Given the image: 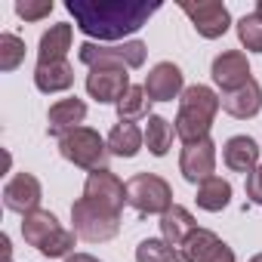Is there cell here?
Returning <instances> with one entry per match:
<instances>
[{
	"mask_svg": "<svg viewBox=\"0 0 262 262\" xmlns=\"http://www.w3.org/2000/svg\"><path fill=\"white\" fill-rule=\"evenodd\" d=\"M219 108H222V99L210 86H204V83L185 86V93L179 99V114H176V136L185 145L207 139Z\"/></svg>",
	"mask_w": 262,
	"mask_h": 262,
	"instance_id": "cell-2",
	"label": "cell"
},
{
	"mask_svg": "<svg viewBox=\"0 0 262 262\" xmlns=\"http://www.w3.org/2000/svg\"><path fill=\"white\" fill-rule=\"evenodd\" d=\"M182 13L191 19L194 31L207 40H216L228 31L231 25V16H228V7L219 4V0H198V4H179Z\"/></svg>",
	"mask_w": 262,
	"mask_h": 262,
	"instance_id": "cell-7",
	"label": "cell"
},
{
	"mask_svg": "<svg viewBox=\"0 0 262 262\" xmlns=\"http://www.w3.org/2000/svg\"><path fill=\"white\" fill-rule=\"evenodd\" d=\"M256 13H259V16H262V0H256Z\"/></svg>",
	"mask_w": 262,
	"mask_h": 262,
	"instance_id": "cell-32",
	"label": "cell"
},
{
	"mask_svg": "<svg viewBox=\"0 0 262 262\" xmlns=\"http://www.w3.org/2000/svg\"><path fill=\"white\" fill-rule=\"evenodd\" d=\"M59 151H62L65 161H71L74 167L90 170V173L108 170V158H111L108 142L90 126H77V129H71V133H65L59 139Z\"/></svg>",
	"mask_w": 262,
	"mask_h": 262,
	"instance_id": "cell-3",
	"label": "cell"
},
{
	"mask_svg": "<svg viewBox=\"0 0 262 262\" xmlns=\"http://www.w3.org/2000/svg\"><path fill=\"white\" fill-rule=\"evenodd\" d=\"M145 93L151 102H173L185 93V74L173 62H158L145 77Z\"/></svg>",
	"mask_w": 262,
	"mask_h": 262,
	"instance_id": "cell-12",
	"label": "cell"
},
{
	"mask_svg": "<svg viewBox=\"0 0 262 262\" xmlns=\"http://www.w3.org/2000/svg\"><path fill=\"white\" fill-rule=\"evenodd\" d=\"M136 262H191V259L164 237H145L136 247Z\"/></svg>",
	"mask_w": 262,
	"mask_h": 262,
	"instance_id": "cell-25",
	"label": "cell"
},
{
	"mask_svg": "<svg viewBox=\"0 0 262 262\" xmlns=\"http://www.w3.org/2000/svg\"><path fill=\"white\" fill-rule=\"evenodd\" d=\"M194 228H198L194 216H191L185 207H179V204H173V207L161 216V234H164V241L173 244V247H182Z\"/></svg>",
	"mask_w": 262,
	"mask_h": 262,
	"instance_id": "cell-21",
	"label": "cell"
},
{
	"mask_svg": "<svg viewBox=\"0 0 262 262\" xmlns=\"http://www.w3.org/2000/svg\"><path fill=\"white\" fill-rule=\"evenodd\" d=\"M222 111L237 117V120H247V117H256L262 111V86L259 80H247L241 90L234 93H222Z\"/></svg>",
	"mask_w": 262,
	"mask_h": 262,
	"instance_id": "cell-16",
	"label": "cell"
},
{
	"mask_svg": "<svg viewBox=\"0 0 262 262\" xmlns=\"http://www.w3.org/2000/svg\"><path fill=\"white\" fill-rule=\"evenodd\" d=\"M71 222H74L77 237H83V241H90V244L111 241V237L120 231V213L105 210V207H99V204L90 201V198H80V201L71 204Z\"/></svg>",
	"mask_w": 262,
	"mask_h": 262,
	"instance_id": "cell-5",
	"label": "cell"
},
{
	"mask_svg": "<svg viewBox=\"0 0 262 262\" xmlns=\"http://www.w3.org/2000/svg\"><path fill=\"white\" fill-rule=\"evenodd\" d=\"M182 253L191 262H234V250L225 241H219L210 228H194L182 244Z\"/></svg>",
	"mask_w": 262,
	"mask_h": 262,
	"instance_id": "cell-13",
	"label": "cell"
},
{
	"mask_svg": "<svg viewBox=\"0 0 262 262\" xmlns=\"http://www.w3.org/2000/svg\"><path fill=\"white\" fill-rule=\"evenodd\" d=\"M173 133H176V126L161 117V114H151L148 123H145V148L155 155V158H164L170 148H173Z\"/></svg>",
	"mask_w": 262,
	"mask_h": 262,
	"instance_id": "cell-24",
	"label": "cell"
},
{
	"mask_svg": "<svg viewBox=\"0 0 262 262\" xmlns=\"http://www.w3.org/2000/svg\"><path fill=\"white\" fill-rule=\"evenodd\" d=\"M213 80L222 86V93H234L250 80V62L241 50H225L213 59Z\"/></svg>",
	"mask_w": 262,
	"mask_h": 262,
	"instance_id": "cell-14",
	"label": "cell"
},
{
	"mask_svg": "<svg viewBox=\"0 0 262 262\" xmlns=\"http://www.w3.org/2000/svg\"><path fill=\"white\" fill-rule=\"evenodd\" d=\"M40 198H43V188H40V179L34 173H16L4 185V204H7V210H13L19 216H28L34 210H40Z\"/></svg>",
	"mask_w": 262,
	"mask_h": 262,
	"instance_id": "cell-9",
	"label": "cell"
},
{
	"mask_svg": "<svg viewBox=\"0 0 262 262\" xmlns=\"http://www.w3.org/2000/svg\"><path fill=\"white\" fill-rule=\"evenodd\" d=\"M148 105H151V99H148L145 86H129V90L123 93V99L117 102V120L136 123V120H142V117H151V114H148Z\"/></svg>",
	"mask_w": 262,
	"mask_h": 262,
	"instance_id": "cell-26",
	"label": "cell"
},
{
	"mask_svg": "<svg viewBox=\"0 0 262 262\" xmlns=\"http://www.w3.org/2000/svg\"><path fill=\"white\" fill-rule=\"evenodd\" d=\"M83 198L96 201V204L105 207V210L120 213L123 204H126V185H123L111 170H96V173H90L86 182H83Z\"/></svg>",
	"mask_w": 262,
	"mask_h": 262,
	"instance_id": "cell-10",
	"label": "cell"
},
{
	"mask_svg": "<svg viewBox=\"0 0 262 262\" xmlns=\"http://www.w3.org/2000/svg\"><path fill=\"white\" fill-rule=\"evenodd\" d=\"M65 262H99L96 256H90V253H71Z\"/></svg>",
	"mask_w": 262,
	"mask_h": 262,
	"instance_id": "cell-31",
	"label": "cell"
},
{
	"mask_svg": "<svg viewBox=\"0 0 262 262\" xmlns=\"http://www.w3.org/2000/svg\"><path fill=\"white\" fill-rule=\"evenodd\" d=\"M250 262H262V253H256V256H253V259H250Z\"/></svg>",
	"mask_w": 262,
	"mask_h": 262,
	"instance_id": "cell-33",
	"label": "cell"
},
{
	"mask_svg": "<svg viewBox=\"0 0 262 262\" xmlns=\"http://www.w3.org/2000/svg\"><path fill=\"white\" fill-rule=\"evenodd\" d=\"M65 10L74 16L77 28L86 37L123 40L126 34L139 31L161 7L136 4V0H68Z\"/></svg>",
	"mask_w": 262,
	"mask_h": 262,
	"instance_id": "cell-1",
	"label": "cell"
},
{
	"mask_svg": "<svg viewBox=\"0 0 262 262\" xmlns=\"http://www.w3.org/2000/svg\"><path fill=\"white\" fill-rule=\"evenodd\" d=\"M145 145V129H139L136 123H114V129L108 133V151L117 158H136L139 148Z\"/></svg>",
	"mask_w": 262,
	"mask_h": 262,
	"instance_id": "cell-22",
	"label": "cell"
},
{
	"mask_svg": "<svg viewBox=\"0 0 262 262\" xmlns=\"http://www.w3.org/2000/svg\"><path fill=\"white\" fill-rule=\"evenodd\" d=\"M198 207L207 210V213H219L231 204V182L228 179H219V176H210L207 182L198 185Z\"/></svg>",
	"mask_w": 262,
	"mask_h": 262,
	"instance_id": "cell-23",
	"label": "cell"
},
{
	"mask_svg": "<svg viewBox=\"0 0 262 262\" xmlns=\"http://www.w3.org/2000/svg\"><path fill=\"white\" fill-rule=\"evenodd\" d=\"M179 170H182L185 182H194V185L207 182L213 176V170H216V142L207 136L201 142L185 145L182 155H179Z\"/></svg>",
	"mask_w": 262,
	"mask_h": 262,
	"instance_id": "cell-8",
	"label": "cell"
},
{
	"mask_svg": "<svg viewBox=\"0 0 262 262\" xmlns=\"http://www.w3.org/2000/svg\"><path fill=\"white\" fill-rule=\"evenodd\" d=\"M244 188H247V198H250L256 207H262V164L247 176V185H244Z\"/></svg>",
	"mask_w": 262,
	"mask_h": 262,
	"instance_id": "cell-30",
	"label": "cell"
},
{
	"mask_svg": "<svg viewBox=\"0 0 262 262\" xmlns=\"http://www.w3.org/2000/svg\"><path fill=\"white\" fill-rule=\"evenodd\" d=\"M25 59V40L4 31L0 34V71H16Z\"/></svg>",
	"mask_w": 262,
	"mask_h": 262,
	"instance_id": "cell-27",
	"label": "cell"
},
{
	"mask_svg": "<svg viewBox=\"0 0 262 262\" xmlns=\"http://www.w3.org/2000/svg\"><path fill=\"white\" fill-rule=\"evenodd\" d=\"M34 86L40 93H65L74 86V68L68 59L62 62H37L34 68Z\"/></svg>",
	"mask_w": 262,
	"mask_h": 262,
	"instance_id": "cell-19",
	"label": "cell"
},
{
	"mask_svg": "<svg viewBox=\"0 0 262 262\" xmlns=\"http://www.w3.org/2000/svg\"><path fill=\"white\" fill-rule=\"evenodd\" d=\"M129 86L133 83H129L126 68H90V74H86V93L99 105H105V102L117 105Z\"/></svg>",
	"mask_w": 262,
	"mask_h": 262,
	"instance_id": "cell-11",
	"label": "cell"
},
{
	"mask_svg": "<svg viewBox=\"0 0 262 262\" xmlns=\"http://www.w3.org/2000/svg\"><path fill=\"white\" fill-rule=\"evenodd\" d=\"M71 25L68 22H56L50 25V31H43L40 37V47H37V62H62L65 53L71 50Z\"/></svg>",
	"mask_w": 262,
	"mask_h": 262,
	"instance_id": "cell-20",
	"label": "cell"
},
{
	"mask_svg": "<svg viewBox=\"0 0 262 262\" xmlns=\"http://www.w3.org/2000/svg\"><path fill=\"white\" fill-rule=\"evenodd\" d=\"M86 117V102L71 96V99H59L56 105H50V114H47V133L53 139H62L65 133L77 129Z\"/></svg>",
	"mask_w": 262,
	"mask_h": 262,
	"instance_id": "cell-15",
	"label": "cell"
},
{
	"mask_svg": "<svg viewBox=\"0 0 262 262\" xmlns=\"http://www.w3.org/2000/svg\"><path fill=\"white\" fill-rule=\"evenodd\" d=\"M148 56V47L142 40H123L111 47H99L93 40L77 47V59L86 68H142Z\"/></svg>",
	"mask_w": 262,
	"mask_h": 262,
	"instance_id": "cell-4",
	"label": "cell"
},
{
	"mask_svg": "<svg viewBox=\"0 0 262 262\" xmlns=\"http://www.w3.org/2000/svg\"><path fill=\"white\" fill-rule=\"evenodd\" d=\"M126 204L142 216H151V213L164 216L173 207V188L158 173H136L126 182Z\"/></svg>",
	"mask_w": 262,
	"mask_h": 262,
	"instance_id": "cell-6",
	"label": "cell"
},
{
	"mask_svg": "<svg viewBox=\"0 0 262 262\" xmlns=\"http://www.w3.org/2000/svg\"><path fill=\"white\" fill-rule=\"evenodd\" d=\"M53 13V0H16V16L25 22H37Z\"/></svg>",
	"mask_w": 262,
	"mask_h": 262,
	"instance_id": "cell-29",
	"label": "cell"
},
{
	"mask_svg": "<svg viewBox=\"0 0 262 262\" xmlns=\"http://www.w3.org/2000/svg\"><path fill=\"white\" fill-rule=\"evenodd\" d=\"M237 40L250 53H262V16L259 13H247L237 22Z\"/></svg>",
	"mask_w": 262,
	"mask_h": 262,
	"instance_id": "cell-28",
	"label": "cell"
},
{
	"mask_svg": "<svg viewBox=\"0 0 262 262\" xmlns=\"http://www.w3.org/2000/svg\"><path fill=\"white\" fill-rule=\"evenodd\" d=\"M59 231H62V225H59V219H56L50 210H34V213L22 216V237H25L28 247L43 250Z\"/></svg>",
	"mask_w": 262,
	"mask_h": 262,
	"instance_id": "cell-18",
	"label": "cell"
},
{
	"mask_svg": "<svg viewBox=\"0 0 262 262\" xmlns=\"http://www.w3.org/2000/svg\"><path fill=\"white\" fill-rule=\"evenodd\" d=\"M222 161H225V167L231 173L250 176L259 167V145H256V139H250V136H231L225 142V148H222Z\"/></svg>",
	"mask_w": 262,
	"mask_h": 262,
	"instance_id": "cell-17",
	"label": "cell"
}]
</instances>
